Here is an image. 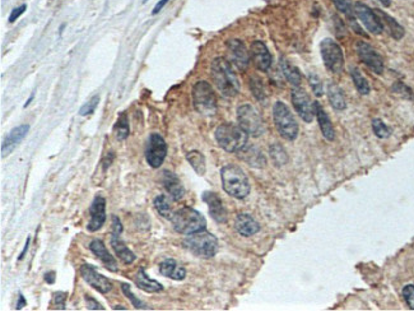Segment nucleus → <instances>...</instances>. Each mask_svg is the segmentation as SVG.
Wrapping results in <instances>:
<instances>
[{
	"label": "nucleus",
	"mask_w": 414,
	"mask_h": 311,
	"mask_svg": "<svg viewBox=\"0 0 414 311\" xmlns=\"http://www.w3.org/2000/svg\"><path fill=\"white\" fill-rule=\"evenodd\" d=\"M171 222L175 231L186 236L202 231L206 229L207 225L206 218L190 207H182L177 209L171 217Z\"/></svg>",
	"instance_id": "obj_3"
},
{
	"label": "nucleus",
	"mask_w": 414,
	"mask_h": 311,
	"mask_svg": "<svg viewBox=\"0 0 414 311\" xmlns=\"http://www.w3.org/2000/svg\"><path fill=\"white\" fill-rule=\"evenodd\" d=\"M350 76H352L353 83H354L357 91H358L362 96H367L371 91V87L370 84H368L367 79L364 78L363 74L361 73V71H359L358 68H352V69H350Z\"/></svg>",
	"instance_id": "obj_33"
},
{
	"label": "nucleus",
	"mask_w": 414,
	"mask_h": 311,
	"mask_svg": "<svg viewBox=\"0 0 414 311\" xmlns=\"http://www.w3.org/2000/svg\"><path fill=\"white\" fill-rule=\"evenodd\" d=\"M80 276L91 287L97 290L101 294H107L112 290V282L105 276L100 274L96 268L89 264H83L79 269Z\"/></svg>",
	"instance_id": "obj_14"
},
{
	"label": "nucleus",
	"mask_w": 414,
	"mask_h": 311,
	"mask_svg": "<svg viewBox=\"0 0 414 311\" xmlns=\"http://www.w3.org/2000/svg\"><path fill=\"white\" fill-rule=\"evenodd\" d=\"M250 88H251V91H253V94L255 96L256 100H259V101L264 100L265 98L264 87H263L262 80L259 79V78L254 77L253 79L250 80Z\"/></svg>",
	"instance_id": "obj_38"
},
{
	"label": "nucleus",
	"mask_w": 414,
	"mask_h": 311,
	"mask_svg": "<svg viewBox=\"0 0 414 311\" xmlns=\"http://www.w3.org/2000/svg\"><path fill=\"white\" fill-rule=\"evenodd\" d=\"M280 68H282V72L283 74H284L285 79L291 83L293 87H300L302 77H301V73L298 72V69H297L296 67H293V65L288 62L287 59H284V58L280 59Z\"/></svg>",
	"instance_id": "obj_30"
},
{
	"label": "nucleus",
	"mask_w": 414,
	"mask_h": 311,
	"mask_svg": "<svg viewBox=\"0 0 414 311\" xmlns=\"http://www.w3.org/2000/svg\"><path fill=\"white\" fill-rule=\"evenodd\" d=\"M211 79L222 96L232 98L240 92V82L233 72L231 63L224 58H215L210 67Z\"/></svg>",
	"instance_id": "obj_1"
},
{
	"label": "nucleus",
	"mask_w": 414,
	"mask_h": 311,
	"mask_svg": "<svg viewBox=\"0 0 414 311\" xmlns=\"http://www.w3.org/2000/svg\"><path fill=\"white\" fill-rule=\"evenodd\" d=\"M28 130H30V126L27 125V124L19 125L17 126V128H14L13 130H10V133L6 135V138L4 139L3 144H1V153H3V157L8 156L9 153L14 150L15 146L26 137Z\"/></svg>",
	"instance_id": "obj_23"
},
{
	"label": "nucleus",
	"mask_w": 414,
	"mask_h": 311,
	"mask_svg": "<svg viewBox=\"0 0 414 311\" xmlns=\"http://www.w3.org/2000/svg\"><path fill=\"white\" fill-rule=\"evenodd\" d=\"M309 83H310V87H311L312 92H314L317 97L323 96V93H324L323 83H321L320 78L317 77V74H315V73L309 74Z\"/></svg>",
	"instance_id": "obj_39"
},
{
	"label": "nucleus",
	"mask_w": 414,
	"mask_h": 311,
	"mask_svg": "<svg viewBox=\"0 0 414 311\" xmlns=\"http://www.w3.org/2000/svg\"><path fill=\"white\" fill-rule=\"evenodd\" d=\"M18 303H17V309H22L24 305H26V300H24L23 295H19V297H18Z\"/></svg>",
	"instance_id": "obj_49"
},
{
	"label": "nucleus",
	"mask_w": 414,
	"mask_h": 311,
	"mask_svg": "<svg viewBox=\"0 0 414 311\" xmlns=\"http://www.w3.org/2000/svg\"><path fill=\"white\" fill-rule=\"evenodd\" d=\"M238 125L249 135L260 137L265 132V124L262 116L251 105H241L237 109Z\"/></svg>",
	"instance_id": "obj_8"
},
{
	"label": "nucleus",
	"mask_w": 414,
	"mask_h": 311,
	"mask_svg": "<svg viewBox=\"0 0 414 311\" xmlns=\"http://www.w3.org/2000/svg\"><path fill=\"white\" fill-rule=\"evenodd\" d=\"M159 273L175 281H182L186 277L185 268L180 267L173 259H166L162 261L159 264Z\"/></svg>",
	"instance_id": "obj_25"
},
{
	"label": "nucleus",
	"mask_w": 414,
	"mask_h": 311,
	"mask_svg": "<svg viewBox=\"0 0 414 311\" xmlns=\"http://www.w3.org/2000/svg\"><path fill=\"white\" fill-rule=\"evenodd\" d=\"M123 232V226L121 222L116 216H112V235H121Z\"/></svg>",
	"instance_id": "obj_46"
},
{
	"label": "nucleus",
	"mask_w": 414,
	"mask_h": 311,
	"mask_svg": "<svg viewBox=\"0 0 414 311\" xmlns=\"http://www.w3.org/2000/svg\"><path fill=\"white\" fill-rule=\"evenodd\" d=\"M111 246L116 256L125 264H132L133 261L136 260V255L128 249L127 245L124 244V241L120 238V235L111 236Z\"/></svg>",
	"instance_id": "obj_27"
},
{
	"label": "nucleus",
	"mask_w": 414,
	"mask_h": 311,
	"mask_svg": "<svg viewBox=\"0 0 414 311\" xmlns=\"http://www.w3.org/2000/svg\"><path fill=\"white\" fill-rule=\"evenodd\" d=\"M121 290H123L124 295H125V296H127L128 299H129L130 301H132V304H133V306H134V308H137V309H147V308H145V304L141 303L140 300L137 299V297L134 296V295H133V292H132V290H130L129 285H125V283H123V285H121Z\"/></svg>",
	"instance_id": "obj_40"
},
{
	"label": "nucleus",
	"mask_w": 414,
	"mask_h": 311,
	"mask_svg": "<svg viewBox=\"0 0 414 311\" xmlns=\"http://www.w3.org/2000/svg\"><path fill=\"white\" fill-rule=\"evenodd\" d=\"M375 12L377 13V15H379L380 19H381L382 24H384V28L385 27L388 28L391 37L395 38V40H400V38L404 36V28H403L393 17H390V15L386 14V13L382 12V10H379V9H375Z\"/></svg>",
	"instance_id": "obj_28"
},
{
	"label": "nucleus",
	"mask_w": 414,
	"mask_h": 311,
	"mask_svg": "<svg viewBox=\"0 0 414 311\" xmlns=\"http://www.w3.org/2000/svg\"><path fill=\"white\" fill-rule=\"evenodd\" d=\"M186 159L198 175L202 176L206 173V158H204L203 153L199 152V151H190L186 155Z\"/></svg>",
	"instance_id": "obj_32"
},
{
	"label": "nucleus",
	"mask_w": 414,
	"mask_h": 311,
	"mask_svg": "<svg viewBox=\"0 0 414 311\" xmlns=\"http://www.w3.org/2000/svg\"><path fill=\"white\" fill-rule=\"evenodd\" d=\"M247 133L240 125L224 123L215 130V139L227 152H238L247 144Z\"/></svg>",
	"instance_id": "obj_4"
},
{
	"label": "nucleus",
	"mask_w": 414,
	"mask_h": 311,
	"mask_svg": "<svg viewBox=\"0 0 414 311\" xmlns=\"http://www.w3.org/2000/svg\"><path fill=\"white\" fill-rule=\"evenodd\" d=\"M98 102H100V97L93 96L91 98V101H89L88 103H85L82 109H80L79 114L82 115V116H88V115H92L94 112V110H96V107H97Z\"/></svg>",
	"instance_id": "obj_42"
},
{
	"label": "nucleus",
	"mask_w": 414,
	"mask_h": 311,
	"mask_svg": "<svg viewBox=\"0 0 414 311\" xmlns=\"http://www.w3.org/2000/svg\"><path fill=\"white\" fill-rule=\"evenodd\" d=\"M203 202L208 204L209 213H210L211 218L217 221L218 223H226L227 222V211L226 207L223 206V202L218 197L217 194L213 191H206L202 195Z\"/></svg>",
	"instance_id": "obj_18"
},
{
	"label": "nucleus",
	"mask_w": 414,
	"mask_h": 311,
	"mask_svg": "<svg viewBox=\"0 0 414 311\" xmlns=\"http://www.w3.org/2000/svg\"><path fill=\"white\" fill-rule=\"evenodd\" d=\"M45 281L47 282V283H54L55 282V273L54 272H49V273L45 274Z\"/></svg>",
	"instance_id": "obj_48"
},
{
	"label": "nucleus",
	"mask_w": 414,
	"mask_h": 311,
	"mask_svg": "<svg viewBox=\"0 0 414 311\" xmlns=\"http://www.w3.org/2000/svg\"><path fill=\"white\" fill-rule=\"evenodd\" d=\"M226 49L229 62L235 64L240 71H246L250 64V58L251 56H250V53L247 51L244 42L240 41V40H236V38L228 40L226 42Z\"/></svg>",
	"instance_id": "obj_13"
},
{
	"label": "nucleus",
	"mask_w": 414,
	"mask_h": 311,
	"mask_svg": "<svg viewBox=\"0 0 414 311\" xmlns=\"http://www.w3.org/2000/svg\"><path fill=\"white\" fill-rule=\"evenodd\" d=\"M193 105L194 109L203 116H213L217 112V97L211 85L206 80H199L194 84L193 91Z\"/></svg>",
	"instance_id": "obj_6"
},
{
	"label": "nucleus",
	"mask_w": 414,
	"mask_h": 311,
	"mask_svg": "<svg viewBox=\"0 0 414 311\" xmlns=\"http://www.w3.org/2000/svg\"><path fill=\"white\" fill-rule=\"evenodd\" d=\"M184 246L194 255L204 259L213 258L219 249L217 237L211 235L210 232L206 231V229L189 235L184 241Z\"/></svg>",
	"instance_id": "obj_5"
},
{
	"label": "nucleus",
	"mask_w": 414,
	"mask_h": 311,
	"mask_svg": "<svg viewBox=\"0 0 414 311\" xmlns=\"http://www.w3.org/2000/svg\"><path fill=\"white\" fill-rule=\"evenodd\" d=\"M154 208L157 209V212H158L162 217L170 218V220L171 217H172L173 213L172 211H171L170 200H168V198L166 197V195H163V194L154 198Z\"/></svg>",
	"instance_id": "obj_35"
},
{
	"label": "nucleus",
	"mask_w": 414,
	"mask_h": 311,
	"mask_svg": "<svg viewBox=\"0 0 414 311\" xmlns=\"http://www.w3.org/2000/svg\"><path fill=\"white\" fill-rule=\"evenodd\" d=\"M85 303H87L88 309H91V310H105V308L98 303L97 300H94L93 297L88 296V295H85Z\"/></svg>",
	"instance_id": "obj_44"
},
{
	"label": "nucleus",
	"mask_w": 414,
	"mask_h": 311,
	"mask_svg": "<svg viewBox=\"0 0 414 311\" xmlns=\"http://www.w3.org/2000/svg\"><path fill=\"white\" fill-rule=\"evenodd\" d=\"M328 100H329L330 105L334 110H338V111H343L346 107L345 98H344V94L342 92V89L339 88L338 85L334 84V83H329L328 84Z\"/></svg>",
	"instance_id": "obj_29"
},
{
	"label": "nucleus",
	"mask_w": 414,
	"mask_h": 311,
	"mask_svg": "<svg viewBox=\"0 0 414 311\" xmlns=\"http://www.w3.org/2000/svg\"><path fill=\"white\" fill-rule=\"evenodd\" d=\"M379 1H380V3H381L382 5H384V6H390V4H391V3H390V0H379Z\"/></svg>",
	"instance_id": "obj_51"
},
{
	"label": "nucleus",
	"mask_w": 414,
	"mask_h": 311,
	"mask_svg": "<svg viewBox=\"0 0 414 311\" xmlns=\"http://www.w3.org/2000/svg\"><path fill=\"white\" fill-rule=\"evenodd\" d=\"M89 250H91L94 255L97 256V258L102 261L106 269H109L110 272H118V269H119L118 261H116V259L110 254L109 250L106 249L105 244H103L102 241L101 240L92 241L91 244H89Z\"/></svg>",
	"instance_id": "obj_20"
},
{
	"label": "nucleus",
	"mask_w": 414,
	"mask_h": 311,
	"mask_svg": "<svg viewBox=\"0 0 414 311\" xmlns=\"http://www.w3.org/2000/svg\"><path fill=\"white\" fill-rule=\"evenodd\" d=\"M403 299L406 301L409 309L414 310V285H407L404 286L402 291Z\"/></svg>",
	"instance_id": "obj_41"
},
{
	"label": "nucleus",
	"mask_w": 414,
	"mask_h": 311,
	"mask_svg": "<svg viewBox=\"0 0 414 311\" xmlns=\"http://www.w3.org/2000/svg\"><path fill=\"white\" fill-rule=\"evenodd\" d=\"M354 14L358 17L359 21L362 22L367 31H370L373 35H380L382 33V31L385 30L384 24H382L381 19L377 15V13L375 10L367 6L366 4L362 3H355L354 4Z\"/></svg>",
	"instance_id": "obj_12"
},
{
	"label": "nucleus",
	"mask_w": 414,
	"mask_h": 311,
	"mask_svg": "<svg viewBox=\"0 0 414 311\" xmlns=\"http://www.w3.org/2000/svg\"><path fill=\"white\" fill-rule=\"evenodd\" d=\"M134 283H136L140 290L145 291V292H159V291L163 290V287H162V285L159 282L154 281V279L149 278V277L147 276L144 268H139L136 277H134Z\"/></svg>",
	"instance_id": "obj_26"
},
{
	"label": "nucleus",
	"mask_w": 414,
	"mask_h": 311,
	"mask_svg": "<svg viewBox=\"0 0 414 311\" xmlns=\"http://www.w3.org/2000/svg\"><path fill=\"white\" fill-rule=\"evenodd\" d=\"M147 1H148V0H143V3H147Z\"/></svg>",
	"instance_id": "obj_54"
},
{
	"label": "nucleus",
	"mask_w": 414,
	"mask_h": 311,
	"mask_svg": "<svg viewBox=\"0 0 414 311\" xmlns=\"http://www.w3.org/2000/svg\"><path fill=\"white\" fill-rule=\"evenodd\" d=\"M167 156V143L165 138L158 133H153L148 139L147 150H145V159L148 164L153 168L161 167Z\"/></svg>",
	"instance_id": "obj_10"
},
{
	"label": "nucleus",
	"mask_w": 414,
	"mask_h": 311,
	"mask_svg": "<svg viewBox=\"0 0 414 311\" xmlns=\"http://www.w3.org/2000/svg\"><path fill=\"white\" fill-rule=\"evenodd\" d=\"M91 221L87 225V229L91 232L97 231L103 226L106 221V199L102 197H96L89 207Z\"/></svg>",
	"instance_id": "obj_16"
},
{
	"label": "nucleus",
	"mask_w": 414,
	"mask_h": 311,
	"mask_svg": "<svg viewBox=\"0 0 414 311\" xmlns=\"http://www.w3.org/2000/svg\"><path fill=\"white\" fill-rule=\"evenodd\" d=\"M235 227L238 233L244 237H250V236L255 235L256 232H259V230H260V225L249 213L237 215L235 221Z\"/></svg>",
	"instance_id": "obj_22"
},
{
	"label": "nucleus",
	"mask_w": 414,
	"mask_h": 311,
	"mask_svg": "<svg viewBox=\"0 0 414 311\" xmlns=\"http://www.w3.org/2000/svg\"><path fill=\"white\" fill-rule=\"evenodd\" d=\"M333 4L339 12L349 18V21L354 19V5L352 4V0H333Z\"/></svg>",
	"instance_id": "obj_36"
},
{
	"label": "nucleus",
	"mask_w": 414,
	"mask_h": 311,
	"mask_svg": "<svg viewBox=\"0 0 414 311\" xmlns=\"http://www.w3.org/2000/svg\"><path fill=\"white\" fill-rule=\"evenodd\" d=\"M33 97H35V96H33V94H31V97H30V98H28V101H27V102H26V103H24V107H27V106L30 105V103H31V101H32V100H33Z\"/></svg>",
	"instance_id": "obj_52"
},
{
	"label": "nucleus",
	"mask_w": 414,
	"mask_h": 311,
	"mask_svg": "<svg viewBox=\"0 0 414 311\" xmlns=\"http://www.w3.org/2000/svg\"><path fill=\"white\" fill-rule=\"evenodd\" d=\"M372 130L373 133H375V135L381 139L390 137L391 133L390 129L388 128V125L382 120H380V119H375V120L372 121Z\"/></svg>",
	"instance_id": "obj_37"
},
{
	"label": "nucleus",
	"mask_w": 414,
	"mask_h": 311,
	"mask_svg": "<svg viewBox=\"0 0 414 311\" xmlns=\"http://www.w3.org/2000/svg\"><path fill=\"white\" fill-rule=\"evenodd\" d=\"M114 132L115 135H116V139H119V141H124V139L128 138L130 129L129 123H128V116L125 112H123V114L119 116L118 123H116V125H115L114 128Z\"/></svg>",
	"instance_id": "obj_34"
},
{
	"label": "nucleus",
	"mask_w": 414,
	"mask_h": 311,
	"mask_svg": "<svg viewBox=\"0 0 414 311\" xmlns=\"http://www.w3.org/2000/svg\"><path fill=\"white\" fill-rule=\"evenodd\" d=\"M26 9H27L26 4H22L21 6H18V8L13 9L12 13H10V15H9V22H10V23H13V22L17 21L18 18L21 17V15L23 14L24 12H26Z\"/></svg>",
	"instance_id": "obj_43"
},
{
	"label": "nucleus",
	"mask_w": 414,
	"mask_h": 311,
	"mask_svg": "<svg viewBox=\"0 0 414 311\" xmlns=\"http://www.w3.org/2000/svg\"><path fill=\"white\" fill-rule=\"evenodd\" d=\"M237 157L246 164H249L250 167L254 168H263L265 167V163H267V159H265L263 152L255 146H247L246 144L244 148L238 151Z\"/></svg>",
	"instance_id": "obj_19"
},
{
	"label": "nucleus",
	"mask_w": 414,
	"mask_h": 311,
	"mask_svg": "<svg viewBox=\"0 0 414 311\" xmlns=\"http://www.w3.org/2000/svg\"><path fill=\"white\" fill-rule=\"evenodd\" d=\"M321 58L325 67L332 73H339L343 69L344 56L341 46L332 38H324L320 44Z\"/></svg>",
	"instance_id": "obj_9"
},
{
	"label": "nucleus",
	"mask_w": 414,
	"mask_h": 311,
	"mask_svg": "<svg viewBox=\"0 0 414 311\" xmlns=\"http://www.w3.org/2000/svg\"><path fill=\"white\" fill-rule=\"evenodd\" d=\"M167 3H168V0H159L158 3L156 4V6H154V9H153L152 14L153 15L158 14V13L162 10V9H163V6H165Z\"/></svg>",
	"instance_id": "obj_47"
},
{
	"label": "nucleus",
	"mask_w": 414,
	"mask_h": 311,
	"mask_svg": "<svg viewBox=\"0 0 414 311\" xmlns=\"http://www.w3.org/2000/svg\"><path fill=\"white\" fill-rule=\"evenodd\" d=\"M162 184H163L165 189L167 190V193L170 194V197L173 200H176V202L177 200H181L184 195H185V190H184L181 181H180L179 177L173 172L163 171L162 172Z\"/></svg>",
	"instance_id": "obj_21"
},
{
	"label": "nucleus",
	"mask_w": 414,
	"mask_h": 311,
	"mask_svg": "<svg viewBox=\"0 0 414 311\" xmlns=\"http://www.w3.org/2000/svg\"><path fill=\"white\" fill-rule=\"evenodd\" d=\"M269 156H271L272 162L276 167H282L288 163V155L287 151L284 150L280 143H273L269 147Z\"/></svg>",
	"instance_id": "obj_31"
},
{
	"label": "nucleus",
	"mask_w": 414,
	"mask_h": 311,
	"mask_svg": "<svg viewBox=\"0 0 414 311\" xmlns=\"http://www.w3.org/2000/svg\"><path fill=\"white\" fill-rule=\"evenodd\" d=\"M250 56L259 71L267 72L271 68L272 55L264 42L254 41L250 47Z\"/></svg>",
	"instance_id": "obj_17"
},
{
	"label": "nucleus",
	"mask_w": 414,
	"mask_h": 311,
	"mask_svg": "<svg viewBox=\"0 0 414 311\" xmlns=\"http://www.w3.org/2000/svg\"><path fill=\"white\" fill-rule=\"evenodd\" d=\"M273 119L276 130L287 141H294L298 137V124L291 110L282 101H276L273 106Z\"/></svg>",
	"instance_id": "obj_7"
},
{
	"label": "nucleus",
	"mask_w": 414,
	"mask_h": 311,
	"mask_svg": "<svg viewBox=\"0 0 414 311\" xmlns=\"http://www.w3.org/2000/svg\"><path fill=\"white\" fill-rule=\"evenodd\" d=\"M292 103L296 110V112L300 115V118L302 119L305 123H311L314 120V103L310 100L309 94L305 89L300 88V87H294L292 89Z\"/></svg>",
	"instance_id": "obj_11"
},
{
	"label": "nucleus",
	"mask_w": 414,
	"mask_h": 311,
	"mask_svg": "<svg viewBox=\"0 0 414 311\" xmlns=\"http://www.w3.org/2000/svg\"><path fill=\"white\" fill-rule=\"evenodd\" d=\"M115 310H118V309H120V310H127V308H123V306H114Z\"/></svg>",
	"instance_id": "obj_53"
},
{
	"label": "nucleus",
	"mask_w": 414,
	"mask_h": 311,
	"mask_svg": "<svg viewBox=\"0 0 414 311\" xmlns=\"http://www.w3.org/2000/svg\"><path fill=\"white\" fill-rule=\"evenodd\" d=\"M65 300H67V294L64 292H56L54 295V303L56 306H59V309L64 310L65 309Z\"/></svg>",
	"instance_id": "obj_45"
},
{
	"label": "nucleus",
	"mask_w": 414,
	"mask_h": 311,
	"mask_svg": "<svg viewBox=\"0 0 414 311\" xmlns=\"http://www.w3.org/2000/svg\"><path fill=\"white\" fill-rule=\"evenodd\" d=\"M222 186L228 195L236 199H244L250 193V182L246 173L236 164H227L220 170Z\"/></svg>",
	"instance_id": "obj_2"
},
{
	"label": "nucleus",
	"mask_w": 414,
	"mask_h": 311,
	"mask_svg": "<svg viewBox=\"0 0 414 311\" xmlns=\"http://www.w3.org/2000/svg\"><path fill=\"white\" fill-rule=\"evenodd\" d=\"M28 245H30V238H28V240H27V242H26V246H24V249H23V251L21 252V255H19V260H22V259L24 258V255H26V251L27 250H28Z\"/></svg>",
	"instance_id": "obj_50"
},
{
	"label": "nucleus",
	"mask_w": 414,
	"mask_h": 311,
	"mask_svg": "<svg viewBox=\"0 0 414 311\" xmlns=\"http://www.w3.org/2000/svg\"><path fill=\"white\" fill-rule=\"evenodd\" d=\"M314 112H315V115H316L317 123H319V126H320L324 138L328 139V141H334L335 130H334V128H333L332 121H330L328 114L324 111L323 106H321L319 102L314 103Z\"/></svg>",
	"instance_id": "obj_24"
},
{
	"label": "nucleus",
	"mask_w": 414,
	"mask_h": 311,
	"mask_svg": "<svg viewBox=\"0 0 414 311\" xmlns=\"http://www.w3.org/2000/svg\"><path fill=\"white\" fill-rule=\"evenodd\" d=\"M357 53H358L359 59L367 65L373 73L381 74L384 72V62H382L381 55L370 44L359 41L357 44Z\"/></svg>",
	"instance_id": "obj_15"
}]
</instances>
